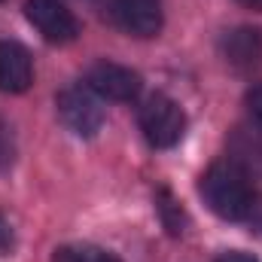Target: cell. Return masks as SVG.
<instances>
[{
    "mask_svg": "<svg viewBox=\"0 0 262 262\" xmlns=\"http://www.w3.org/2000/svg\"><path fill=\"white\" fill-rule=\"evenodd\" d=\"M201 195L207 201V207L223 220H244L253 204L250 177L235 162L210 165L207 174L201 177Z\"/></svg>",
    "mask_w": 262,
    "mask_h": 262,
    "instance_id": "6da1fadb",
    "label": "cell"
},
{
    "mask_svg": "<svg viewBox=\"0 0 262 262\" xmlns=\"http://www.w3.org/2000/svg\"><path fill=\"white\" fill-rule=\"evenodd\" d=\"M140 131L156 149H168L186 134V113L168 95H149L140 107Z\"/></svg>",
    "mask_w": 262,
    "mask_h": 262,
    "instance_id": "7a4b0ae2",
    "label": "cell"
},
{
    "mask_svg": "<svg viewBox=\"0 0 262 262\" xmlns=\"http://www.w3.org/2000/svg\"><path fill=\"white\" fill-rule=\"evenodd\" d=\"M55 107H58L64 128L73 131L76 137H95L104 125V107L89 85H70L64 92H58Z\"/></svg>",
    "mask_w": 262,
    "mask_h": 262,
    "instance_id": "3957f363",
    "label": "cell"
},
{
    "mask_svg": "<svg viewBox=\"0 0 262 262\" xmlns=\"http://www.w3.org/2000/svg\"><path fill=\"white\" fill-rule=\"evenodd\" d=\"M25 15L40 31V37L46 43L64 46V43H73L76 34H79L76 15L67 9L64 3H58V0H28L25 3Z\"/></svg>",
    "mask_w": 262,
    "mask_h": 262,
    "instance_id": "277c9868",
    "label": "cell"
},
{
    "mask_svg": "<svg viewBox=\"0 0 262 262\" xmlns=\"http://www.w3.org/2000/svg\"><path fill=\"white\" fill-rule=\"evenodd\" d=\"M85 85L98 95V98H107V101H137L143 82L140 76L131 70V67H122L116 61H95V64L85 70Z\"/></svg>",
    "mask_w": 262,
    "mask_h": 262,
    "instance_id": "5b68a950",
    "label": "cell"
},
{
    "mask_svg": "<svg viewBox=\"0 0 262 262\" xmlns=\"http://www.w3.org/2000/svg\"><path fill=\"white\" fill-rule=\"evenodd\" d=\"M107 12L119 31L131 37H156L162 31V0H107Z\"/></svg>",
    "mask_w": 262,
    "mask_h": 262,
    "instance_id": "8992f818",
    "label": "cell"
},
{
    "mask_svg": "<svg viewBox=\"0 0 262 262\" xmlns=\"http://www.w3.org/2000/svg\"><path fill=\"white\" fill-rule=\"evenodd\" d=\"M34 82V64L25 46L12 40H0V92L18 95L28 92Z\"/></svg>",
    "mask_w": 262,
    "mask_h": 262,
    "instance_id": "52a82bcc",
    "label": "cell"
},
{
    "mask_svg": "<svg viewBox=\"0 0 262 262\" xmlns=\"http://www.w3.org/2000/svg\"><path fill=\"white\" fill-rule=\"evenodd\" d=\"M226 55L235 64H256L262 58V34L259 31H250V28L232 31L226 37Z\"/></svg>",
    "mask_w": 262,
    "mask_h": 262,
    "instance_id": "ba28073f",
    "label": "cell"
},
{
    "mask_svg": "<svg viewBox=\"0 0 262 262\" xmlns=\"http://www.w3.org/2000/svg\"><path fill=\"white\" fill-rule=\"evenodd\" d=\"M52 262H119L110 250H101L95 244H64L55 250Z\"/></svg>",
    "mask_w": 262,
    "mask_h": 262,
    "instance_id": "9c48e42d",
    "label": "cell"
},
{
    "mask_svg": "<svg viewBox=\"0 0 262 262\" xmlns=\"http://www.w3.org/2000/svg\"><path fill=\"white\" fill-rule=\"evenodd\" d=\"M15 159V143H12V134L6 128V122L0 119V171H6Z\"/></svg>",
    "mask_w": 262,
    "mask_h": 262,
    "instance_id": "30bf717a",
    "label": "cell"
},
{
    "mask_svg": "<svg viewBox=\"0 0 262 262\" xmlns=\"http://www.w3.org/2000/svg\"><path fill=\"white\" fill-rule=\"evenodd\" d=\"M247 107H250V113L262 122V85H253L247 92Z\"/></svg>",
    "mask_w": 262,
    "mask_h": 262,
    "instance_id": "8fae6325",
    "label": "cell"
},
{
    "mask_svg": "<svg viewBox=\"0 0 262 262\" xmlns=\"http://www.w3.org/2000/svg\"><path fill=\"white\" fill-rule=\"evenodd\" d=\"M244 220H247V223H250V226L262 235V198L253 195V204H250V210H247V216H244Z\"/></svg>",
    "mask_w": 262,
    "mask_h": 262,
    "instance_id": "7c38bea8",
    "label": "cell"
},
{
    "mask_svg": "<svg viewBox=\"0 0 262 262\" xmlns=\"http://www.w3.org/2000/svg\"><path fill=\"white\" fill-rule=\"evenodd\" d=\"M12 247V232H9V226H6V220L0 216V253H6Z\"/></svg>",
    "mask_w": 262,
    "mask_h": 262,
    "instance_id": "4fadbf2b",
    "label": "cell"
},
{
    "mask_svg": "<svg viewBox=\"0 0 262 262\" xmlns=\"http://www.w3.org/2000/svg\"><path fill=\"white\" fill-rule=\"evenodd\" d=\"M216 262H256L250 253H241V250H232V253H223Z\"/></svg>",
    "mask_w": 262,
    "mask_h": 262,
    "instance_id": "5bb4252c",
    "label": "cell"
},
{
    "mask_svg": "<svg viewBox=\"0 0 262 262\" xmlns=\"http://www.w3.org/2000/svg\"><path fill=\"white\" fill-rule=\"evenodd\" d=\"M241 3H247V6H253V9H262V0H241Z\"/></svg>",
    "mask_w": 262,
    "mask_h": 262,
    "instance_id": "9a60e30c",
    "label": "cell"
}]
</instances>
